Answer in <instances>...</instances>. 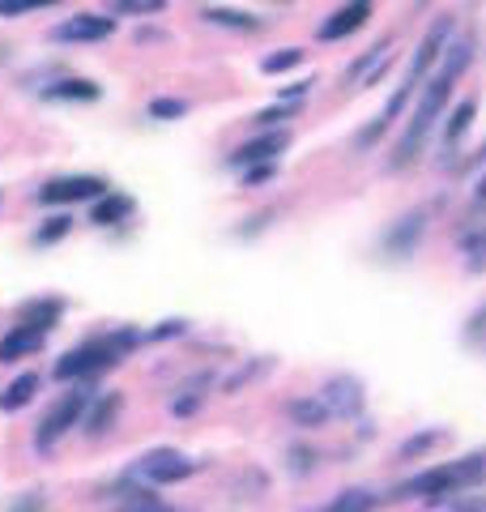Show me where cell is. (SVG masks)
<instances>
[{
  "label": "cell",
  "instance_id": "5b68a950",
  "mask_svg": "<svg viewBox=\"0 0 486 512\" xmlns=\"http://www.w3.org/2000/svg\"><path fill=\"white\" fill-rule=\"evenodd\" d=\"M478 478H486V453L461 457V461H448V466H440V470L418 474L405 491L427 495V504H444V495H452V491L465 487V483H478Z\"/></svg>",
  "mask_w": 486,
  "mask_h": 512
},
{
  "label": "cell",
  "instance_id": "ba28073f",
  "mask_svg": "<svg viewBox=\"0 0 486 512\" xmlns=\"http://www.w3.org/2000/svg\"><path fill=\"white\" fill-rule=\"evenodd\" d=\"M111 35H116V18L107 13H77V18L52 26V43H103Z\"/></svg>",
  "mask_w": 486,
  "mask_h": 512
},
{
  "label": "cell",
  "instance_id": "603a6c76",
  "mask_svg": "<svg viewBox=\"0 0 486 512\" xmlns=\"http://www.w3.org/2000/svg\"><path fill=\"white\" fill-rule=\"evenodd\" d=\"M69 231H73V218H69V214H52L35 235H30V244H35V248H52V244H60V239L69 235Z\"/></svg>",
  "mask_w": 486,
  "mask_h": 512
},
{
  "label": "cell",
  "instance_id": "4dcf8cb0",
  "mask_svg": "<svg viewBox=\"0 0 486 512\" xmlns=\"http://www.w3.org/2000/svg\"><path fill=\"white\" fill-rule=\"evenodd\" d=\"M440 440H444L440 431H423V436H414L410 444H401V457H418V453H427V448H435Z\"/></svg>",
  "mask_w": 486,
  "mask_h": 512
},
{
  "label": "cell",
  "instance_id": "4316f807",
  "mask_svg": "<svg viewBox=\"0 0 486 512\" xmlns=\"http://www.w3.org/2000/svg\"><path fill=\"white\" fill-rule=\"evenodd\" d=\"M188 103L184 99H150V120H184Z\"/></svg>",
  "mask_w": 486,
  "mask_h": 512
},
{
  "label": "cell",
  "instance_id": "8992f818",
  "mask_svg": "<svg viewBox=\"0 0 486 512\" xmlns=\"http://www.w3.org/2000/svg\"><path fill=\"white\" fill-rule=\"evenodd\" d=\"M197 470H201V461L184 457L180 448H150V453H141L137 466H133V474L145 478V483H154V487H175Z\"/></svg>",
  "mask_w": 486,
  "mask_h": 512
},
{
  "label": "cell",
  "instance_id": "836d02e7",
  "mask_svg": "<svg viewBox=\"0 0 486 512\" xmlns=\"http://www.w3.org/2000/svg\"><path fill=\"white\" fill-rule=\"evenodd\" d=\"M9 508H18V512L47 508V495H39V491H26V495H18V500H9Z\"/></svg>",
  "mask_w": 486,
  "mask_h": 512
},
{
  "label": "cell",
  "instance_id": "d6986e66",
  "mask_svg": "<svg viewBox=\"0 0 486 512\" xmlns=\"http://www.w3.org/2000/svg\"><path fill=\"white\" fill-rule=\"evenodd\" d=\"M43 389V380H39V372H22L18 380H9L5 389H0V414H18V410H26L30 402H35V393Z\"/></svg>",
  "mask_w": 486,
  "mask_h": 512
},
{
  "label": "cell",
  "instance_id": "d6a6232c",
  "mask_svg": "<svg viewBox=\"0 0 486 512\" xmlns=\"http://www.w3.org/2000/svg\"><path fill=\"white\" fill-rule=\"evenodd\" d=\"M290 116H295V103L269 107V111H261V116H252V120H256V124H261V128H273V124H278V120H290Z\"/></svg>",
  "mask_w": 486,
  "mask_h": 512
},
{
  "label": "cell",
  "instance_id": "484cf974",
  "mask_svg": "<svg viewBox=\"0 0 486 512\" xmlns=\"http://www.w3.org/2000/svg\"><path fill=\"white\" fill-rule=\"evenodd\" d=\"M474 111H478V103H474V99H465L457 111H452V120H448V128H444V141H448V146H457V137L469 128V120H474Z\"/></svg>",
  "mask_w": 486,
  "mask_h": 512
},
{
  "label": "cell",
  "instance_id": "83f0119b",
  "mask_svg": "<svg viewBox=\"0 0 486 512\" xmlns=\"http://www.w3.org/2000/svg\"><path fill=\"white\" fill-rule=\"evenodd\" d=\"M461 248H465V265L469 269H486V231H474Z\"/></svg>",
  "mask_w": 486,
  "mask_h": 512
},
{
  "label": "cell",
  "instance_id": "7402d4cb",
  "mask_svg": "<svg viewBox=\"0 0 486 512\" xmlns=\"http://www.w3.org/2000/svg\"><path fill=\"white\" fill-rule=\"evenodd\" d=\"M107 9L116 18H158L167 9V0H107Z\"/></svg>",
  "mask_w": 486,
  "mask_h": 512
},
{
  "label": "cell",
  "instance_id": "4fadbf2b",
  "mask_svg": "<svg viewBox=\"0 0 486 512\" xmlns=\"http://www.w3.org/2000/svg\"><path fill=\"white\" fill-rule=\"evenodd\" d=\"M47 346V333L35 329V325H13L5 338H0V363H18V359H30V355H39V350Z\"/></svg>",
  "mask_w": 486,
  "mask_h": 512
},
{
  "label": "cell",
  "instance_id": "9c48e42d",
  "mask_svg": "<svg viewBox=\"0 0 486 512\" xmlns=\"http://www.w3.org/2000/svg\"><path fill=\"white\" fill-rule=\"evenodd\" d=\"M103 500L116 504V508H137V512H162V508H167L154 495V483H145V478H137V474H128V478H120V483H111L103 491Z\"/></svg>",
  "mask_w": 486,
  "mask_h": 512
},
{
  "label": "cell",
  "instance_id": "3957f363",
  "mask_svg": "<svg viewBox=\"0 0 486 512\" xmlns=\"http://www.w3.org/2000/svg\"><path fill=\"white\" fill-rule=\"evenodd\" d=\"M448 35H452V18H440V22H435V26L427 30V39L418 43V52H414V60H410V73H405V82H401L393 94H388V103H384V111H380V120L371 124V128H363V133L354 137V146H376V141L388 133V124H393V120L401 116V107L414 99V90H418V82L427 77V69L444 56Z\"/></svg>",
  "mask_w": 486,
  "mask_h": 512
},
{
  "label": "cell",
  "instance_id": "6da1fadb",
  "mask_svg": "<svg viewBox=\"0 0 486 512\" xmlns=\"http://www.w3.org/2000/svg\"><path fill=\"white\" fill-rule=\"evenodd\" d=\"M469 60H474V39H457L452 47H444V69L427 82L423 99H418L414 116H410V124H405V133H401V141H397V154H393V163H388L393 171H405V167L418 163V154H423L435 120L444 116V103H448V94H452V82L461 77V69H465Z\"/></svg>",
  "mask_w": 486,
  "mask_h": 512
},
{
  "label": "cell",
  "instance_id": "d4e9b609",
  "mask_svg": "<svg viewBox=\"0 0 486 512\" xmlns=\"http://www.w3.org/2000/svg\"><path fill=\"white\" fill-rule=\"evenodd\" d=\"M295 64H303V47H278L273 56L261 60V69L273 77V73H286V69H295Z\"/></svg>",
  "mask_w": 486,
  "mask_h": 512
},
{
  "label": "cell",
  "instance_id": "44dd1931",
  "mask_svg": "<svg viewBox=\"0 0 486 512\" xmlns=\"http://www.w3.org/2000/svg\"><path fill=\"white\" fill-rule=\"evenodd\" d=\"M205 22L209 26H226V30H243V35H252V30L265 26L256 13H243V9H205Z\"/></svg>",
  "mask_w": 486,
  "mask_h": 512
},
{
  "label": "cell",
  "instance_id": "8fae6325",
  "mask_svg": "<svg viewBox=\"0 0 486 512\" xmlns=\"http://www.w3.org/2000/svg\"><path fill=\"white\" fill-rule=\"evenodd\" d=\"M427 205L423 210H414V214H405V218H397V227H388V235H384V252L388 256H410L414 248H418V239H423V231H427Z\"/></svg>",
  "mask_w": 486,
  "mask_h": 512
},
{
  "label": "cell",
  "instance_id": "ac0fdd59",
  "mask_svg": "<svg viewBox=\"0 0 486 512\" xmlns=\"http://www.w3.org/2000/svg\"><path fill=\"white\" fill-rule=\"evenodd\" d=\"M120 410H124V397L120 393H94L90 406H86V419H81L86 436H103V431L120 419Z\"/></svg>",
  "mask_w": 486,
  "mask_h": 512
},
{
  "label": "cell",
  "instance_id": "8d00e7d4",
  "mask_svg": "<svg viewBox=\"0 0 486 512\" xmlns=\"http://www.w3.org/2000/svg\"><path fill=\"white\" fill-rule=\"evenodd\" d=\"M52 5H64V0H35V9H52Z\"/></svg>",
  "mask_w": 486,
  "mask_h": 512
},
{
  "label": "cell",
  "instance_id": "e575fe53",
  "mask_svg": "<svg viewBox=\"0 0 486 512\" xmlns=\"http://www.w3.org/2000/svg\"><path fill=\"white\" fill-rule=\"evenodd\" d=\"M35 9V0H0V18H22Z\"/></svg>",
  "mask_w": 486,
  "mask_h": 512
},
{
  "label": "cell",
  "instance_id": "f1b7e54d",
  "mask_svg": "<svg viewBox=\"0 0 486 512\" xmlns=\"http://www.w3.org/2000/svg\"><path fill=\"white\" fill-rule=\"evenodd\" d=\"M180 333H188L184 320H162L158 329H141V342H167V338H180Z\"/></svg>",
  "mask_w": 486,
  "mask_h": 512
},
{
  "label": "cell",
  "instance_id": "e0dca14e",
  "mask_svg": "<svg viewBox=\"0 0 486 512\" xmlns=\"http://www.w3.org/2000/svg\"><path fill=\"white\" fill-rule=\"evenodd\" d=\"M367 18H371V0H350V5H342L329 22L320 26V39H324V43H329V39H346V35H354V30H359Z\"/></svg>",
  "mask_w": 486,
  "mask_h": 512
},
{
  "label": "cell",
  "instance_id": "7a4b0ae2",
  "mask_svg": "<svg viewBox=\"0 0 486 512\" xmlns=\"http://www.w3.org/2000/svg\"><path fill=\"white\" fill-rule=\"evenodd\" d=\"M137 346H145L141 329H128V325L94 333V338L77 342L73 350H64V355L56 359V367H52V380H60V384H90V380L107 376L111 367H120L128 359V350H137Z\"/></svg>",
  "mask_w": 486,
  "mask_h": 512
},
{
  "label": "cell",
  "instance_id": "ffe728a7",
  "mask_svg": "<svg viewBox=\"0 0 486 512\" xmlns=\"http://www.w3.org/2000/svg\"><path fill=\"white\" fill-rule=\"evenodd\" d=\"M286 414H290V419H295L299 427H324V423L333 419L320 393H316V397H299V402H290V406H286Z\"/></svg>",
  "mask_w": 486,
  "mask_h": 512
},
{
  "label": "cell",
  "instance_id": "7c38bea8",
  "mask_svg": "<svg viewBox=\"0 0 486 512\" xmlns=\"http://www.w3.org/2000/svg\"><path fill=\"white\" fill-rule=\"evenodd\" d=\"M286 146H290V133H286V128H273V133H265V137H252V141H243V146L231 154V167L273 163V158H278Z\"/></svg>",
  "mask_w": 486,
  "mask_h": 512
},
{
  "label": "cell",
  "instance_id": "9a60e30c",
  "mask_svg": "<svg viewBox=\"0 0 486 512\" xmlns=\"http://www.w3.org/2000/svg\"><path fill=\"white\" fill-rule=\"evenodd\" d=\"M39 94L47 103H99L103 86L90 82V77H60V82H47Z\"/></svg>",
  "mask_w": 486,
  "mask_h": 512
},
{
  "label": "cell",
  "instance_id": "30bf717a",
  "mask_svg": "<svg viewBox=\"0 0 486 512\" xmlns=\"http://www.w3.org/2000/svg\"><path fill=\"white\" fill-rule=\"evenodd\" d=\"M320 397H324V406H329L333 419H354V414L363 410V384L354 376H333L320 389Z\"/></svg>",
  "mask_w": 486,
  "mask_h": 512
},
{
  "label": "cell",
  "instance_id": "5bb4252c",
  "mask_svg": "<svg viewBox=\"0 0 486 512\" xmlns=\"http://www.w3.org/2000/svg\"><path fill=\"white\" fill-rule=\"evenodd\" d=\"M133 210H137V201L128 197V192L107 188L103 197L90 201V222H94V227H120V222L133 218Z\"/></svg>",
  "mask_w": 486,
  "mask_h": 512
},
{
  "label": "cell",
  "instance_id": "74e56055",
  "mask_svg": "<svg viewBox=\"0 0 486 512\" xmlns=\"http://www.w3.org/2000/svg\"><path fill=\"white\" fill-rule=\"evenodd\" d=\"M478 201H486V180H482V184H478Z\"/></svg>",
  "mask_w": 486,
  "mask_h": 512
},
{
  "label": "cell",
  "instance_id": "52a82bcc",
  "mask_svg": "<svg viewBox=\"0 0 486 512\" xmlns=\"http://www.w3.org/2000/svg\"><path fill=\"white\" fill-rule=\"evenodd\" d=\"M107 188L111 184L103 180V175H60V180H47L35 192V201L39 205H81V201L103 197Z\"/></svg>",
  "mask_w": 486,
  "mask_h": 512
},
{
  "label": "cell",
  "instance_id": "f546056e",
  "mask_svg": "<svg viewBox=\"0 0 486 512\" xmlns=\"http://www.w3.org/2000/svg\"><path fill=\"white\" fill-rule=\"evenodd\" d=\"M371 504H376V495L371 491H346V495H337L329 508L333 512H350V508H371Z\"/></svg>",
  "mask_w": 486,
  "mask_h": 512
},
{
  "label": "cell",
  "instance_id": "1f68e13d",
  "mask_svg": "<svg viewBox=\"0 0 486 512\" xmlns=\"http://www.w3.org/2000/svg\"><path fill=\"white\" fill-rule=\"evenodd\" d=\"M278 175V167L273 163H252V167H243V188H256V184H265Z\"/></svg>",
  "mask_w": 486,
  "mask_h": 512
},
{
  "label": "cell",
  "instance_id": "d590c367",
  "mask_svg": "<svg viewBox=\"0 0 486 512\" xmlns=\"http://www.w3.org/2000/svg\"><path fill=\"white\" fill-rule=\"evenodd\" d=\"M486 333V308L474 312V320H469V329H465V338H482Z\"/></svg>",
  "mask_w": 486,
  "mask_h": 512
},
{
  "label": "cell",
  "instance_id": "2e32d148",
  "mask_svg": "<svg viewBox=\"0 0 486 512\" xmlns=\"http://www.w3.org/2000/svg\"><path fill=\"white\" fill-rule=\"evenodd\" d=\"M64 303L60 295H39V299H26L22 308H18V320L22 325H35V329H43V333H52L56 325H60V316H64Z\"/></svg>",
  "mask_w": 486,
  "mask_h": 512
},
{
  "label": "cell",
  "instance_id": "277c9868",
  "mask_svg": "<svg viewBox=\"0 0 486 512\" xmlns=\"http://www.w3.org/2000/svg\"><path fill=\"white\" fill-rule=\"evenodd\" d=\"M90 389L86 384H77V389H69V393H60L52 406H47V414L39 419V427H35V448L39 453H52V448L69 436L73 427H81V419H86V406H90Z\"/></svg>",
  "mask_w": 486,
  "mask_h": 512
},
{
  "label": "cell",
  "instance_id": "cb8c5ba5",
  "mask_svg": "<svg viewBox=\"0 0 486 512\" xmlns=\"http://www.w3.org/2000/svg\"><path fill=\"white\" fill-rule=\"evenodd\" d=\"M209 380H214V376H209V372H201L197 380L188 384V389H180V397H175V402H171V410L180 414V419H184V414H192V410H197V406L205 402V393H201V389H209Z\"/></svg>",
  "mask_w": 486,
  "mask_h": 512
}]
</instances>
